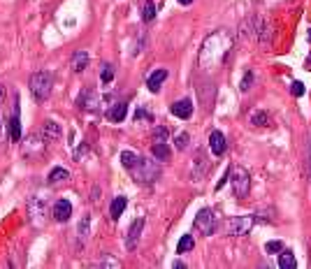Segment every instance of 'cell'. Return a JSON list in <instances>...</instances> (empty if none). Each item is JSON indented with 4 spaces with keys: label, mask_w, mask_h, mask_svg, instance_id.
Instances as JSON below:
<instances>
[{
    "label": "cell",
    "mask_w": 311,
    "mask_h": 269,
    "mask_svg": "<svg viewBox=\"0 0 311 269\" xmlns=\"http://www.w3.org/2000/svg\"><path fill=\"white\" fill-rule=\"evenodd\" d=\"M232 49V35L228 30H216L202 42L200 49V65L205 70H212L216 65H221L225 61V56L230 54Z\"/></svg>",
    "instance_id": "cell-1"
},
{
    "label": "cell",
    "mask_w": 311,
    "mask_h": 269,
    "mask_svg": "<svg viewBox=\"0 0 311 269\" xmlns=\"http://www.w3.org/2000/svg\"><path fill=\"white\" fill-rule=\"evenodd\" d=\"M28 86H30V93H33V98H35L37 102H45V100L51 95V89H53L51 72L40 70V72H35V74H30Z\"/></svg>",
    "instance_id": "cell-2"
},
{
    "label": "cell",
    "mask_w": 311,
    "mask_h": 269,
    "mask_svg": "<svg viewBox=\"0 0 311 269\" xmlns=\"http://www.w3.org/2000/svg\"><path fill=\"white\" fill-rule=\"evenodd\" d=\"M130 172H133V177L137 183H153V181H158V177H160L158 165L153 160H146V158H140L137 165H135Z\"/></svg>",
    "instance_id": "cell-3"
},
{
    "label": "cell",
    "mask_w": 311,
    "mask_h": 269,
    "mask_svg": "<svg viewBox=\"0 0 311 269\" xmlns=\"http://www.w3.org/2000/svg\"><path fill=\"white\" fill-rule=\"evenodd\" d=\"M230 181H232V193L237 195V198H246L251 190V174L246 167H241V165H235L230 170Z\"/></svg>",
    "instance_id": "cell-4"
},
{
    "label": "cell",
    "mask_w": 311,
    "mask_h": 269,
    "mask_svg": "<svg viewBox=\"0 0 311 269\" xmlns=\"http://www.w3.org/2000/svg\"><path fill=\"white\" fill-rule=\"evenodd\" d=\"M193 227H195L200 234L212 237V234L216 232V227H218V216H216V211H212V209H200L195 216V221H193Z\"/></svg>",
    "instance_id": "cell-5"
},
{
    "label": "cell",
    "mask_w": 311,
    "mask_h": 269,
    "mask_svg": "<svg viewBox=\"0 0 311 269\" xmlns=\"http://www.w3.org/2000/svg\"><path fill=\"white\" fill-rule=\"evenodd\" d=\"M256 223V216H232L228 221V234L230 237H244L251 232V227Z\"/></svg>",
    "instance_id": "cell-6"
},
{
    "label": "cell",
    "mask_w": 311,
    "mask_h": 269,
    "mask_svg": "<svg viewBox=\"0 0 311 269\" xmlns=\"http://www.w3.org/2000/svg\"><path fill=\"white\" fill-rule=\"evenodd\" d=\"M28 218L33 227H45V200L33 198L28 202Z\"/></svg>",
    "instance_id": "cell-7"
},
{
    "label": "cell",
    "mask_w": 311,
    "mask_h": 269,
    "mask_svg": "<svg viewBox=\"0 0 311 269\" xmlns=\"http://www.w3.org/2000/svg\"><path fill=\"white\" fill-rule=\"evenodd\" d=\"M45 149H47V139L42 137V133L40 134L33 133L26 142H24V151H26V156H33V153H35V156H42Z\"/></svg>",
    "instance_id": "cell-8"
},
{
    "label": "cell",
    "mask_w": 311,
    "mask_h": 269,
    "mask_svg": "<svg viewBox=\"0 0 311 269\" xmlns=\"http://www.w3.org/2000/svg\"><path fill=\"white\" fill-rule=\"evenodd\" d=\"M142 230H144V218L133 221L130 230H128V237H125V248H128V251L137 248V242H140V237H142Z\"/></svg>",
    "instance_id": "cell-9"
},
{
    "label": "cell",
    "mask_w": 311,
    "mask_h": 269,
    "mask_svg": "<svg viewBox=\"0 0 311 269\" xmlns=\"http://www.w3.org/2000/svg\"><path fill=\"white\" fill-rule=\"evenodd\" d=\"M225 146H228L225 134H223L221 130H212V133H209V149H212L214 156H223V153H225Z\"/></svg>",
    "instance_id": "cell-10"
},
{
    "label": "cell",
    "mask_w": 311,
    "mask_h": 269,
    "mask_svg": "<svg viewBox=\"0 0 311 269\" xmlns=\"http://www.w3.org/2000/svg\"><path fill=\"white\" fill-rule=\"evenodd\" d=\"M100 105V98H98V93L93 89H86L84 93L79 95V107L81 109H86V112H93V109H98Z\"/></svg>",
    "instance_id": "cell-11"
},
{
    "label": "cell",
    "mask_w": 311,
    "mask_h": 269,
    "mask_svg": "<svg viewBox=\"0 0 311 269\" xmlns=\"http://www.w3.org/2000/svg\"><path fill=\"white\" fill-rule=\"evenodd\" d=\"M70 216H72V204L68 200H58V202L53 204V218H56L58 223L70 221Z\"/></svg>",
    "instance_id": "cell-12"
},
{
    "label": "cell",
    "mask_w": 311,
    "mask_h": 269,
    "mask_svg": "<svg viewBox=\"0 0 311 269\" xmlns=\"http://www.w3.org/2000/svg\"><path fill=\"white\" fill-rule=\"evenodd\" d=\"M169 112H172L177 118H191L193 116V102H191V100H177V102L169 107Z\"/></svg>",
    "instance_id": "cell-13"
},
{
    "label": "cell",
    "mask_w": 311,
    "mask_h": 269,
    "mask_svg": "<svg viewBox=\"0 0 311 269\" xmlns=\"http://www.w3.org/2000/svg\"><path fill=\"white\" fill-rule=\"evenodd\" d=\"M61 134H63V128L56 123V121H47L45 128H42V137L47 139V144L49 142H58L61 139Z\"/></svg>",
    "instance_id": "cell-14"
},
{
    "label": "cell",
    "mask_w": 311,
    "mask_h": 269,
    "mask_svg": "<svg viewBox=\"0 0 311 269\" xmlns=\"http://www.w3.org/2000/svg\"><path fill=\"white\" fill-rule=\"evenodd\" d=\"M165 79H167V70H156V72H151V74H149L146 86H149V90H151V93H158Z\"/></svg>",
    "instance_id": "cell-15"
},
{
    "label": "cell",
    "mask_w": 311,
    "mask_h": 269,
    "mask_svg": "<svg viewBox=\"0 0 311 269\" xmlns=\"http://www.w3.org/2000/svg\"><path fill=\"white\" fill-rule=\"evenodd\" d=\"M125 114H128V105L121 100V102H116L114 107L107 112V118H109V121H114V123H121V121L125 118Z\"/></svg>",
    "instance_id": "cell-16"
},
{
    "label": "cell",
    "mask_w": 311,
    "mask_h": 269,
    "mask_svg": "<svg viewBox=\"0 0 311 269\" xmlns=\"http://www.w3.org/2000/svg\"><path fill=\"white\" fill-rule=\"evenodd\" d=\"M151 153L156 160H169V156H172V149H169L165 142H156L151 146Z\"/></svg>",
    "instance_id": "cell-17"
},
{
    "label": "cell",
    "mask_w": 311,
    "mask_h": 269,
    "mask_svg": "<svg viewBox=\"0 0 311 269\" xmlns=\"http://www.w3.org/2000/svg\"><path fill=\"white\" fill-rule=\"evenodd\" d=\"M86 65H89V54L86 51H77V54L72 56V70L74 72H84Z\"/></svg>",
    "instance_id": "cell-18"
},
{
    "label": "cell",
    "mask_w": 311,
    "mask_h": 269,
    "mask_svg": "<svg viewBox=\"0 0 311 269\" xmlns=\"http://www.w3.org/2000/svg\"><path fill=\"white\" fill-rule=\"evenodd\" d=\"M9 137H12L14 142H21V121H19V112H14L12 118H9Z\"/></svg>",
    "instance_id": "cell-19"
},
{
    "label": "cell",
    "mask_w": 311,
    "mask_h": 269,
    "mask_svg": "<svg viewBox=\"0 0 311 269\" xmlns=\"http://www.w3.org/2000/svg\"><path fill=\"white\" fill-rule=\"evenodd\" d=\"M79 244L84 246L86 244V239H89V234H91V216L86 214V216H81V221H79Z\"/></svg>",
    "instance_id": "cell-20"
},
{
    "label": "cell",
    "mask_w": 311,
    "mask_h": 269,
    "mask_svg": "<svg viewBox=\"0 0 311 269\" xmlns=\"http://www.w3.org/2000/svg\"><path fill=\"white\" fill-rule=\"evenodd\" d=\"M125 204H128V200L123 198V195H119V198H114V202H112V206H109V216L112 218H119V216L123 214V209H125Z\"/></svg>",
    "instance_id": "cell-21"
},
{
    "label": "cell",
    "mask_w": 311,
    "mask_h": 269,
    "mask_svg": "<svg viewBox=\"0 0 311 269\" xmlns=\"http://www.w3.org/2000/svg\"><path fill=\"white\" fill-rule=\"evenodd\" d=\"M279 267L281 269H295L297 267V260L290 251H281L279 253Z\"/></svg>",
    "instance_id": "cell-22"
},
{
    "label": "cell",
    "mask_w": 311,
    "mask_h": 269,
    "mask_svg": "<svg viewBox=\"0 0 311 269\" xmlns=\"http://www.w3.org/2000/svg\"><path fill=\"white\" fill-rule=\"evenodd\" d=\"M49 183H58V181H65V179H70V172L65 170V167H53L51 172H49Z\"/></svg>",
    "instance_id": "cell-23"
},
{
    "label": "cell",
    "mask_w": 311,
    "mask_h": 269,
    "mask_svg": "<svg viewBox=\"0 0 311 269\" xmlns=\"http://www.w3.org/2000/svg\"><path fill=\"white\" fill-rule=\"evenodd\" d=\"M195 246V239H193V234H184L177 244V253H188L191 248Z\"/></svg>",
    "instance_id": "cell-24"
},
{
    "label": "cell",
    "mask_w": 311,
    "mask_h": 269,
    "mask_svg": "<svg viewBox=\"0 0 311 269\" xmlns=\"http://www.w3.org/2000/svg\"><path fill=\"white\" fill-rule=\"evenodd\" d=\"M251 123L258 126V128L269 126V114H267V112H253V114H251Z\"/></svg>",
    "instance_id": "cell-25"
},
{
    "label": "cell",
    "mask_w": 311,
    "mask_h": 269,
    "mask_svg": "<svg viewBox=\"0 0 311 269\" xmlns=\"http://www.w3.org/2000/svg\"><path fill=\"white\" fill-rule=\"evenodd\" d=\"M137 160H140V156L133 151H123L121 153V162H123V167L125 170H133L135 165H137Z\"/></svg>",
    "instance_id": "cell-26"
},
{
    "label": "cell",
    "mask_w": 311,
    "mask_h": 269,
    "mask_svg": "<svg viewBox=\"0 0 311 269\" xmlns=\"http://www.w3.org/2000/svg\"><path fill=\"white\" fill-rule=\"evenodd\" d=\"M142 19L146 21V23L156 19V2H153V0H146V2H144V7H142Z\"/></svg>",
    "instance_id": "cell-27"
},
{
    "label": "cell",
    "mask_w": 311,
    "mask_h": 269,
    "mask_svg": "<svg viewBox=\"0 0 311 269\" xmlns=\"http://www.w3.org/2000/svg\"><path fill=\"white\" fill-rule=\"evenodd\" d=\"M100 79H102V84H109V81L114 79V67L112 65H102V77Z\"/></svg>",
    "instance_id": "cell-28"
},
{
    "label": "cell",
    "mask_w": 311,
    "mask_h": 269,
    "mask_svg": "<svg viewBox=\"0 0 311 269\" xmlns=\"http://www.w3.org/2000/svg\"><path fill=\"white\" fill-rule=\"evenodd\" d=\"M284 251V244L281 242H267L265 244V253H281Z\"/></svg>",
    "instance_id": "cell-29"
},
{
    "label": "cell",
    "mask_w": 311,
    "mask_h": 269,
    "mask_svg": "<svg viewBox=\"0 0 311 269\" xmlns=\"http://www.w3.org/2000/svg\"><path fill=\"white\" fill-rule=\"evenodd\" d=\"M251 84H253V74L246 72V74H244V79H241V84H239V90H241V93H246V90L251 89Z\"/></svg>",
    "instance_id": "cell-30"
},
{
    "label": "cell",
    "mask_w": 311,
    "mask_h": 269,
    "mask_svg": "<svg viewBox=\"0 0 311 269\" xmlns=\"http://www.w3.org/2000/svg\"><path fill=\"white\" fill-rule=\"evenodd\" d=\"M174 144H177L179 151H184V149L188 146V134H186V133H179V134H177V139H174Z\"/></svg>",
    "instance_id": "cell-31"
},
{
    "label": "cell",
    "mask_w": 311,
    "mask_h": 269,
    "mask_svg": "<svg viewBox=\"0 0 311 269\" xmlns=\"http://www.w3.org/2000/svg\"><path fill=\"white\" fill-rule=\"evenodd\" d=\"M290 93H293L295 98H302V95H304V84H302V81H293V86H290Z\"/></svg>",
    "instance_id": "cell-32"
},
{
    "label": "cell",
    "mask_w": 311,
    "mask_h": 269,
    "mask_svg": "<svg viewBox=\"0 0 311 269\" xmlns=\"http://www.w3.org/2000/svg\"><path fill=\"white\" fill-rule=\"evenodd\" d=\"M167 128H156V133H153V139H156V142H165V139H167Z\"/></svg>",
    "instance_id": "cell-33"
},
{
    "label": "cell",
    "mask_w": 311,
    "mask_h": 269,
    "mask_svg": "<svg viewBox=\"0 0 311 269\" xmlns=\"http://www.w3.org/2000/svg\"><path fill=\"white\" fill-rule=\"evenodd\" d=\"M98 267H121V262L114 260V258H102V260L98 262Z\"/></svg>",
    "instance_id": "cell-34"
},
{
    "label": "cell",
    "mask_w": 311,
    "mask_h": 269,
    "mask_svg": "<svg viewBox=\"0 0 311 269\" xmlns=\"http://www.w3.org/2000/svg\"><path fill=\"white\" fill-rule=\"evenodd\" d=\"M135 121H151V114L146 109H137L135 112Z\"/></svg>",
    "instance_id": "cell-35"
},
{
    "label": "cell",
    "mask_w": 311,
    "mask_h": 269,
    "mask_svg": "<svg viewBox=\"0 0 311 269\" xmlns=\"http://www.w3.org/2000/svg\"><path fill=\"white\" fill-rule=\"evenodd\" d=\"M172 267H174V269H186V265H184L181 260H174V262H172Z\"/></svg>",
    "instance_id": "cell-36"
},
{
    "label": "cell",
    "mask_w": 311,
    "mask_h": 269,
    "mask_svg": "<svg viewBox=\"0 0 311 269\" xmlns=\"http://www.w3.org/2000/svg\"><path fill=\"white\" fill-rule=\"evenodd\" d=\"M2 100H5V86L0 84V105H2Z\"/></svg>",
    "instance_id": "cell-37"
},
{
    "label": "cell",
    "mask_w": 311,
    "mask_h": 269,
    "mask_svg": "<svg viewBox=\"0 0 311 269\" xmlns=\"http://www.w3.org/2000/svg\"><path fill=\"white\" fill-rule=\"evenodd\" d=\"M179 2H181V5H191L193 0H179Z\"/></svg>",
    "instance_id": "cell-38"
},
{
    "label": "cell",
    "mask_w": 311,
    "mask_h": 269,
    "mask_svg": "<svg viewBox=\"0 0 311 269\" xmlns=\"http://www.w3.org/2000/svg\"><path fill=\"white\" fill-rule=\"evenodd\" d=\"M0 144H2V121H0Z\"/></svg>",
    "instance_id": "cell-39"
},
{
    "label": "cell",
    "mask_w": 311,
    "mask_h": 269,
    "mask_svg": "<svg viewBox=\"0 0 311 269\" xmlns=\"http://www.w3.org/2000/svg\"><path fill=\"white\" fill-rule=\"evenodd\" d=\"M307 70H311V56H309V61H307Z\"/></svg>",
    "instance_id": "cell-40"
},
{
    "label": "cell",
    "mask_w": 311,
    "mask_h": 269,
    "mask_svg": "<svg viewBox=\"0 0 311 269\" xmlns=\"http://www.w3.org/2000/svg\"><path fill=\"white\" fill-rule=\"evenodd\" d=\"M309 42H311V28H309Z\"/></svg>",
    "instance_id": "cell-41"
}]
</instances>
